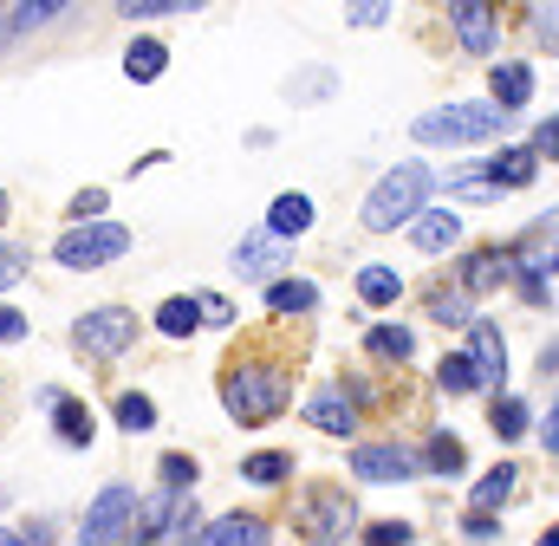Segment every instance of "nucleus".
<instances>
[{"label":"nucleus","mask_w":559,"mask_h":546,"mask_svg":"<svg viewBox=\"0 0 559 546\" xmlns=\"http://www.w3.org/2000/svg\"><path fill=\"white\" fill-rule=\"evenodd\" d=\"M293 404V378L280 371V365H228V378H222V410L235 416V423H274L280 410Z\"/></svg>","instance_id":"obj_1"},{"label":"nucleus","mask_w":559,"mask_h":546,"mask_svg":"<svg viewBox=\"0 0 559 546\" xmlns=\"http://www.w3.org/2000/svg\"><path fill=\"white\" fill-rule=\"evenodd\" d=\"M423 195H429V169H423V163H397V169L365 195V228H371V235H391L397 222H417Z\"/></svg>","instance_id":"obj_2"},{"label":"nucleus","mask_w":559,"mask_h":546,"mask_svg":"<svg viewBox=\"0 0 559 546\" xmlns=\"http://www.w3.org/2000/svg\"><path fill=\"white\" fill-rule=\"evenodd\" d=\"M118 254H131V228H118V222H79L52 241V261L72 273H92L105 261H118Z\"/></svg>","instance_id":"obj_3"},{"label":"nucleus","mask_w":559,"mask_h":546,"mask_svg":"<svg viewBox=\"0 0 559 546\" xmlns=\"http://www.w3.org/2000/svg\"><path fill=\"white\" fill-rule=\"evenodd\" d=\"M508 124L501 105H449V111H423L417 118V143H481Z\"/></svg>","instance_id":"obj_4"},{"label":"nucleus","mask_w":559,"mask_h":546,"mask_svg":"<svg viewBox=\"0 0 559 546\" xmlns=\"http://www.w3.org/2000/svg\"><path fill=\"white\" fill-rule=\"evenodd\" d=\"M352 521H358V508H352V495H345L338 482H312V488L299 495V527H306V541H319V546L345 541Z\"/></svg>","instance_id":"obj_5"},{"label":"nucleus","mask_w":559,"mask_h":546,"mask_svg":"<svg viewBox=\"0 0 559 546\" xmlns=\"http://www.w3.org/2000/svg\"><path fill=\"white\" fill-rule=\"evenodd\" d=\"M131 339H138V312H124V306H98V312H85L72 325V345L85 358H118Z\"/></svg>","instance_id":"obj_6"},{"label":"nucleus","mask_w":559,"mask_h":546,"mask_svg":"<svg viewBox=\"0 0 559 546\" xmlns=\"http://www.w3.org/2000/svg\"><path fill=\"white\" fill-rule=\"evenodd\" d=\"M131 514H138V495H131L124 482H111V488L92 501V514H85V527H79V546H118L124 527H131Z\"/></svg>","instance_id":"obj_7"},{"label":"nucleus","mask_w":559,"mask_h":546,"mask_svg":"<svg viewBox=\"0 0 559 546\" xmlns=\"http://www.w3.org/2000/svg\"><path fill=\"white\" fill-rule=\"evenodd\" d=\"M352 475L358 482H411L417 475V455L397 449V442H358L352 449Z\"/></svg>","instance_id":"obj_8"},{"label":"nucleus","mask_w":559,"mask_h":546,"mask_svg":"<svg viewBox=\"0 0 559 546\" xmlns=\"http://www.w3.org/2000/svg\"><path fill=\"white\" fill-rule=\"evenodd\" d=\"M462 358L475 365V384H501V371H508V345H501V332H495L488 319L468 325V352H462Z\"/></svg>","instance_id":"obj_9"},{"label":"nucleus","mask_w":559,"mask_h":546,"mask_svg":"<svg viewBox=\"0 0 559 546\" xmlns=\"http://www.w3.org/2000/svg\"><path fill=\"white\" fill-rule=\"evenodd\" d=\"M195 546H274V527L261 514H222L195 534Z\"/></svg>","instance_id":"obj_10"},{"label":"nucleus","mask_w":559,"mask_h":546,"mask_svg":"<svg viewBox=\"0 0 559 546\" xmlns=\"http://www.w3.org/2000/svg\"><path fill=\"white\" fill-rule=\"evenodd\" d=\"M411 241H417L423 254H449L462 241V215L455 209H423L417 222H411Z\"/></svg>","instance_id":"obj_11"},{"label":"nucleus","mask_w":559,"mask_h":546,"mask_svg":"<svg viewBox=\"0 0 559 546\" xmlns=\"http://www.w3.org/2000/svg\"><path fill=\"white\" fill-rule=\"evenodd\" d=\"M449 20H455V39H462L475 59L495 52V7H475V0H468V7H449Z\"/></svg>","instance_id":"obj_12"},{"label":"nucleus","mask_w":559,"mask_h":546,"mask_svg":"<svg viewBox=\"0 0 559 546\" xmlns=\"http://www.w3.org/2000/svg\"><path fill=\"white\" fill-rule=\"evenodd\" d=\"M508 273H514V254H501V248H475L468 268H462V293H495Z\"/></svg>","instance_id":"obj_13"},{"label":"nucleus","mask_w":559,"mask_h":546,"mask_svg":"<svg viewBox=\"0 0 559 546\" xmlns=\"http://www.w3.org/2000/svg\"><path fill=\"white\" fill-rule=\"evenodd\" d=\"M52 429H59V442H66V449H92L98 416L79 404V397H59V404H52Z\"/></svg>","instance_id":"obj_14"},{"label":"nucleus","mask_w":559,"mask_h":546,"mask_svg":"<svg viewBox=\"0 0 559 546\" xmlns=\"http://www.w3.org/2000/svg\"><path fill=\"white\" fill-rule=\"evenodd\" d=\"M280 261H286V248H280L274 235H248V241H235V273H248V280H267Z\"/></svg>","instance_id":"obj_15"},{"label":"nucleus","mask_w":559,"mask_h":546,"mask_svg":"<svg viewBox=\"0 0 559 546\" xmlns=\"http://www.w3.org/2000/svg\"><path fill=\"white\" fill-rule=\"evenodd\" d=\"M527 98H534V72H527L521 59H501V66H495V105H501V111L514 118V111H521Z\"/></svg>","instance_id":"obj_16"},{"label":"nucleus","mask_w":559,"mask_h":546,"mask_svg":"<svg viewBox=\"0 0 559 546\" xmlns=\"http://www.w3.org/2000/svg\"><path fill=\"white\" fill-rule=\"evenodd\" d=\"M540 176V156L534 150H501V156H488V182L495 189H527Z\"/></svg>","instance_id":"obj_17"},{"label":"nucleus","mask_w":559,"mask_h":546,"mask_svg":"<svg viewBox=\"0 0 559 546\" xmlns=\"http://www.w3.org/2000/svg\"><path fill=\"white\" fill-rule=\"evenodd\" d=\"M312 228V202L293 189V195H274V209H267V235L274 241H286V235H306Z\"/></svg>","instance_id":"obj_18"},{"label":"nucleus","mask_w":559,"mask_h":546,"mask_svg":"<svg viewBox=\"0 0 559 546\" xmlns=\"http://www.w3.org/2000/svg\"><path fill=\"white\" fill-rule=\"evenodd\" d=\"M306 423H319L325 436H345V429L358 423V410H352V397H345V391H319V397L306 404Z\"/></svg>","instance_id":"obj_19"},{"label":"nucleus","mask_w":559,"mask_h":546,"mask_svg":"<svg viewBox=\"0 0 559 546\" xmlns=\"http://www.w3.org/2000/svg\"><path fill=\"white\" fill-rule=\"evenodd\" d=\"M195 325H202V306H195V299H163V306H156V332H163V339H189Z\"/></svg>","instance_id":"obj_20"},{"label":"nucleus","mask_w":559,"mask_h":546,"mask_svg":"<svg viewBox=\"0 0 559 546\" xmlns=\"http://www.w3.org/2000/svg\"><path fill=\"white\" fill-rule=\"evenodd\" d=\"M371 358H384V365H404L411 352H417V339H411V325H371Z\"/></svg>","instance_id":"obj_21"},{"label":"nucleus","mask_w":559,"mask_h":546,"mask_svg":"<svg viewBox=\"0 0 559 546\" xmlns=\"http://www.w3.org/2000/svg\"><path fill=\"white\" fill-rule=\"evenodd\" d=\"M397 293H404L397 268H358V299L365 306H397Z\"/></svg>","instance_id":"obj_22"},{"label":"nucleus","mask_w":559,"mask_h":546,"mask_svg":"<svg viewBox=\"0 0 559 546\" xmlns=\"http://www.w3.org/2000/svg\"><path fill=\"white\" fill-rule=\"evenodd\" d=\"M267 306H274V312H312V306H319V286H312V280H274V286H267Z\"/></svg>","instance_id":"obj_23"},{"label":"nucleus","mask_w":559,"mask_h":546,"mask_svg":"<svg viewBox=\"0 0 559 546\" xmlns=\"http://www.w3.org/2000/svg\"><path fill=\"white\" fill-rule=\"evenodd\" d=\"M241 475H248L254 488H274V482L293 475V455H286V449H261V455H248V462H241Z\"/></svg>","instance_id":"obj_24"},{"label":"nucleus","mask_w":559,"mask_h":546,"mask_svg":"<svg viewBox=\"0 0 559 546\" xmlns=\"http://www.w3.org/2000/svg\"><path fill=\"white\" fill-rule=\"evenodd\" d=\"M514 475H521L514 462H501V468H488V475L475 482V514H488V508H501V501L514 495Z\"/></svg>","instance_id":"obj_25"},{"label":"nucleus","mask_w":559,"mask_h":546,"mask_svg":"<svg viewBox=\"0 0 559 546\" xmlns=\"http://www.w3.org/2000/svg\"><path fill=\"white\" fill-rule=\"evenodd\" d=\"M163 66H169V52H163L156 39H131V52H124V72H131L138 85H150V79H163Z\"/></svg>","instance_id":"obj_26"},{"label":"nucleus","mask_w":559,"mask_h":546,"mask_svg":"<svg viewBox=\"0 0 559 546\" xmlns=\"http://www.w3.org/2000/svg\"><path fill=\"white\" fill-rule=\"evenodd\" d=\"M429 319H436V325H475L468 293H429Z\"/></svg>","instance_id":"obj_27"},{"label":"nucleus","mask_w":559,"mask_h":546,"mask_svg":"<svg viewBox=\"0 0 559 546\" xmlns=\"http://www.w3.org/2000/svg\"><path fill=\"white\" fill-rule=\"evenodd\" d=\"M436 384H442L449 397H468V391H481V384H475V365H468V358H442V365H436Z\"/></svg>","instance_id":"obj_28"},{"label":"nucleus","mask_w":559,"mask_h":546,"mask_svg":"<svg viewBox=\"0 0 559 546\" xmlns=\"http://www.w3.org/2000/svg\"><path fill=\"white\" fill-rule=\"evenodd\" d=\"M423 462H429L436 475H462V462H468V455H462V442H455V436H429Z\"/></svg>","instance_id":"obj_29"},{"label":"nucleus","mask_w":559,"mask_h":546,"mask_svg":"<svg viewBox=\"0 0 559 546\" xmlns=\"http://www.w3.org/2000/svg\"><path fill=\"white\" fill-rule=\"evenodd\" d=\"M118 423H124L131 436H143V429H156V404H150L143 391H124V397H118Z\"/></svg>","instance_id":"obj_30"},{"label":"nucleus","mask_w":559,"mask_h":546,"mask_svg":"<svg viewBox=\"0 0 559 546\" xmlns=\"http://www.w3.org/2000/svg\"><path fill=\"white\" fill-rule=\"evenodd\" d=\"M488 423H495V436H521V429H527V404H521V397H495Z\"/></svg>","instance_id":"obj_31"},{"label":"nucleus","mask_w":559,"mask_h":546,"mask_svg":"<svg viewBox=\"0 0 559 546\" xmlns=\"http://www.w3.org/2000/svg\"><path fill=\"white\" fill-rule=\"evenodd\" d=\"M156 475H163V488H169V495H182V488L195 482V455H163V462H156Z\"/></svg>","instance_id":"obj_32"},{"label":"nucleus","mask_w":559,"mask_h":546,"mask_svg":"<svg viewBox=\"0 0 559 546\" xmlns=\"http://www.w3.org/2000/svg\"><path fill=\"white\" fill-rule=\"evenodd\" d=\"M417 541V527H404V521H378V527H365V546H411Z\"/></svg>","instance_id":"obj_33"},{"label":"nucleus","mask_w":559,"mask_h":546,"mask_svg":"<svg viewBox=\"0 0 559 546\" xmlns=\"http://www.w3.org/2000/svg\"><path fill=\"white\" fill-rule=\"evenodd\" d=\"M189 0H124V13L131 20H163V13H182Z\"/></svg>","instance_id":"obj_34"},{"label":"nucleus","mask_w":559,"mask_h":546,"mask_svg":"<svg viewBox=\"0 0 559 546\" xmlns=\"http://www.w3.org/2000/svg\"><path fill=\"white\" fill-rule=\"evenodd\" d=\"M59 7H66V0H26V7L13 13V26H39V20H52Z\"/></svg>","instance_id":"obj_35"},{"label":"nucleus","mask_w":559,"mask_h":546,"mask_svg":"<svg viewBox=\"0 0 559 546\" xmlns=\"http://www.w3.org/2000/svg\"><path fill=\"white\" fill-rule=\"evenodd\" d=\"M33 325H26V312H13V306H0V345H20Z\"/></svg>","instance_id":"obj_36"},{"label":"nucleus","mask_w":559,"mask_h":546,"mask_svg":"<svg viewBox=\"0 0 559 546\" xmlns=\"http://www.w3.org/2000/svg\"><path fill=\"white\" fill-rule=\"evenodd\" d=\"M534 33H540V39L559 52V7H540V13H534Z\"/></svg>","instance_id":"obj_37"},{"label":"nucleus","mask_w":559,"mask_h":546,"mask_svg":"<svg viewBox=\"0 0 559 546\" xmlns=\"http://www.w3.org/2000/svg\"><path fill=\"white\" fill-rule=\"evenodd\" d=\"M534 156H559V118H547V124L534 131Z\"/></svg>","instance_id":"obj_38"},{"label":"nucleus","mask_w":559,"mask_h":546,"mask_svg":"<svg viewBox=\"0 0 559 546\" xmlns=\"http://www.w3.org/2000/svg\"><path fill=\"white\" fill-rule=\"evenodd\" d=\"M98 209H105V189H85V195L72 202V215H79V222H98Z\"/></svg>","instance_id":"obj_39"},{"label":"nucleus","mask_w":559,"mask_h":546,"mask_svg":"<svg viewBox=\"0 0 559 546\" xmlns=\"http://www.w3.org/2000/svg\"><path fill=\"white\" fill-rule=\"evenodd\" d=\"M195 306H202V319H209V325H228V319H235V312H228V299H215V293H202Z\"/></svg>","instance_id":"obj_40"},{"label":"nucleus","mask_w":559,"mask_h":546,"mask_svg":"<svg viewBox=\"0 0 559 546\" xmlns=\"http://www.w3.org/2000/svg\"><path fill=\"white\" fill-rule=\"evenodd\" d=\"M20 273H26V261H20V254H7V248H0V293H7V286H20Z\"/></svg>","instance_id":"obj_41"},{"label":"nucleus","mask_w":559,"mask_h":546,"mask_svg":"<svg viewBox=\"0 0 559 546\" xmlns=\"http://www.w3.org/2000/svg\"><path fill=\"white\" fill-rule=\"evenodd\" d=\"M352 20H358V26H384V7H378V0H365V7H352Z\"/></svg>","instance_id":"obj_42"},{"label":"nucleus","mask_w":559,"mask_h":546,"mask_svg":"<svg viewBox=\"0 0 559 546\" xmlns=\"http://www.w3.org/2000/svg\"><path fill=\"white\" fill-rule=\"evenodd\" d=\"M468 541H495V521L488 514H468Z\"/></svg>","instance_id":"obj_43"},{"label":"nucleus","mask_w":559,"mask_h":546,"mask_svg":"<svg viewBox=\"0 0 559 546\" xmlns=\"http://www.w3.org/2000/svg\"><path fill=\"white\" fill-rule=\"evenodd\" d=\"M0 546H33L26 534H13V527H0Z\"/></svg>","instance_id":"obj_44"},{"label":"nucleus","mask_w":559,"mask_h":546,"mask_svg":"<svg viewBox=\"0 0 559 546\" xmlns=\"http://www.w3.org/2000/svg\"><path fill=\"white\" fill-rule=\"evenodd\" d=\"M547 449L559 455V410H554V423H547Z\"/></svg>","instance_id":"obj_45"},{"label":"nucleus","mask_w":559,"mask_h":546,"mask_svg":"<svg viewBox=\"0 0 559 546\" xmlns=\"http://www.w3.org/2000/svg\"><path fill=\"white\" fill-rule=\"evenodd\" d=\"M540 546H559V527H554V534H540Z\"/></svg>","instance_id":"obj_46"},{"label":"nucleus","mask_w":559,"mask_h":546,"mask_svg":"<svg viewBox=\"0 0 559 546\" xmlns=\"http://www.w3.org/2000/svg\"><path fill=\"white\" fill-rule=\"evenodd\" d=\"M0 222H7V189H0Z\"/></svg>","instance_id":"obj_47"},{"label":"nucleus","mask_w":559,"mask_h":546,"mask_svg":"<svg viewBox=\"0 0 559 546\" xmlns=\"http://www.w3.org/2000/svg\"><path fill=\"white\" fill-rule=\"evenodd\" d=\"M554 268H559V254H554Z\"/></svg>","instance_id":"obj_48"}]
</instances>
